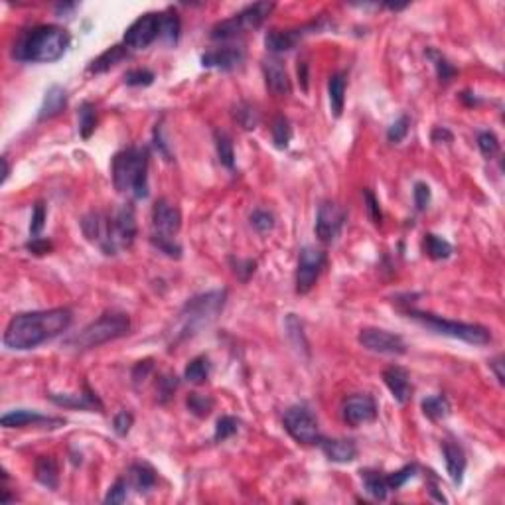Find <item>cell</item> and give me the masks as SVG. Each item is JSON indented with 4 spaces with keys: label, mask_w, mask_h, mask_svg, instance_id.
Masks as SVG:
<instances>
[{
    "label": "cell",
    "mask_w": 505,
    "mask_h": 505,
    "mask_svg": "<svg viewBox=\"0 0 505 505\" xmlns=\"http://www.w3.org/2000/svg\"><path fill=\"white\" fill-rule=\"evenodd\" d=\"M72 320H74V314L67 308L16 314L4 330L2 344L4 348L14 349V351L34 349L67 331V328L72 326Z\"/></svg>",
    "instance_id": "cell-1"
},
{
    "label": "cell",
    "mask_w": 505,
    "mask_h": 505,
    "mask_svg": "<svg viewBox=\"0 0 505 505\" xmlns=\"http://www.w3.org/2000/svg\"><path fill=\"white\" fill-rule=\"evenodd\" d=\"M72 44L69 32L54 24H40L22 30L14 44L12 57L26 64H54L62 59Z\"/></svg>",
    "instance_id": "cell-2"
},
{
    "label": "cell",
    "mask_w": 505,
    "mask_h": 505,
    "mask_svg": "<svg viewBox=\"0 0 505 505\" xmlns=\"http://www.w3.org/2000/svg\"><path fill=\"white\" fill-rule=\"evenodd\" d=\"M113 186L137 200L148 198V148L129 147L117 152L110 164Z\"/></svg>",
    "instance_id": "cell-3"
},
{
    "label": "cell",
    "mask_w": 505,
    "mask_h": 505,
    "mask_svg": "<svg viewBox=\"0 0 505 505\" xmlns=\"http://www.w3.org/2000/svg\"><path fill=\"white\" fill-rule=\"evenodd\" d=\"M225 298H227L225 290H210V293L198 294V296L190 298L178 314L174 330L170 331L174 338V344L186 340V338H192L193 334H198L202 328H208L223 312Z\"/></svg>",
    "instance_id": "cell-4"
},
{
    "label": "cell",
    "mask_w": 505,
    "mask_h": 505,
    "mask_svg": "<svg viewBox=\"0 0 505 505\" xmlns=\"http://www.w3.org/2000/svg\"><path fill=\"white\" fill-rule=\"evenodd\" d=\"M130 330V318L125 312H105L101 318L85 326L79 334L72 336L65 341L67 348L74 349H91L99 348L103 344L113 340H119L127 336Z\"/></svg>",
    "instance_id": "cell-5"
},
{
    "label": "cell",
    "mask_w": 505,
    "mask_h": 505,
    "mask_svg": "<svg viewBox=\"0 0 505 505\" xmlns=\"http://www.w3.org/2000/svg\"><path fill=\"white\" fill-rule=\"evenodd\" d=\"M409 318H413L414 322L423 324L424 328L436 331L441 336H448L454 340H462L472 346H486L492 341V331L480 326V324H468V322H456L446 320L442 316L431 312H416V310H409Z\"/></svg>",
    "instance_id": "cell-6"
},
{
    "label": "cell",
    "mask_w": 505,
    "mask_h": 505,
    "mask_svg": "<svg viewBox=\"0 0 505 505\" xmlns=\"http://www.w3.org/2000/svg\"><path fill=\"white\" fill-rule=\"evenodd\" d=\"M275 4L273 2H255L247 8H243L241 12H237L235 16L217 22L212 28V40H231V38H237L247 30H257L263 22L266 20V16L273 12Z\"/></svg>",
    "instance_id": "cell-7"
},
{
    "label": "cell",
    "mask_w": 505,
    "mask_h": 505,
    "mask_svg": "<svg viewBox=\"0 0 505 505\" xmlns=\"http://www.w3.org/2000/svg\"><path fill=\"white\" fill-rule=\"evenodd\" d=\"M283 424H285V431L296 442L318 444V441L322 438L318 419L312 413V409L306 407V404H294V407H290L285 413Z\"/></svg>",
    "instance_id": "cell-8"
},
{
    "label": "cell",
    "mask_w": 505,
    "mask_h": 505,
    "mask_svg": "<svg viewBox=\"0 0 505 505\" xmlns=\"http://www.w3.org/2000/svg\"><path fill=\"white\" fill-rule=\"evenodd\" d=\"M81 229L85 233V237L101 249L105 255H117V251L120 247L117 243V237H115L113 215L109 217L105 213L91 212L81 220Z\"/></svg>",
    "instance_id": "cell-9"
},
{
    "label": "cell",
    "mask_w": 505,
    "mask_h": 505,
    "mask_svg": "<svg viewBox=\"0 0 505 505\" xmlns=\"http://www.w3.org/2000/svg\"><path fill=\"white\" fill-rule=\"evenodd\" d=\"M326 253L316 247H302L298 255V265H296V293L308 294L316 285L318 276L322 275V268L326 266Z\"/></svg>",
    "instance_id": "cell-10"
},
{
    "label": "cell",
    "mask_w": 505,
    "mask_h": 505,
    "mask_svg": "<svg viewBox=\"0 0 505 505\" xmlns=\"http://www.w3.org/2000/svg\"><path fill=\"white\" fill-rule=\"evenodd\" d=\"M160 12H147L138 16L125 32L123 44L129 50H144L160 36Z\"/></svg>",
    "instance_id": "cell-11"
},
{
    "label": "cell",
    "mask_w": 505,
    "mask_h": 505,
    "mask_svg": "<svg viewBox=\"0 0 505 505\" xmlns=\"http://www.w3.org/2000/svg\"><path fill=\"white\" fill-rule=\"evenodd\" d=\"M346 217L348 215L341 205H338L336 202H322L318 208V215H316V227H314L316 237L326 245L334 243L340 237Z\"/></svg>",
    "instance_id": "cell-12"
},
{
    "label": "cell",
    "mask_w": 505,
    "mask_h": 505,
    "mask_svg": "<svg viewBox=\"0 0 505 505\" xmlns=\"http://www.w3.org/2000/svg\"><path fill=\"white\" fill-rule=\"evenodd\" d=\"M358 341L373 353H383V356H403L407 351V344L401 336L391 334L379 328H365L359 331Z\"/></svg>",
    "instance_id": "cell-13"
},
{
    "label": "cell",
    "mask_w": 505,
    "mask_h": 505,
    "mask_svg": "<svg viewBox=\"0 0 505 505\" xmlns=\"http://www.w3.org/2000/svg\"><path fill=\"white\" fill-rule=\"evenodd\" d=\"M341 416L349 426L373 423L377 419V403L371 395H351L341 404Z\"/></svg>",
    "instance_id": "cell-14"
},
{
    "label": "cell",
    "mask_w": 505,
    "mask_h": 505,
    "mask_svg": "<svg viewBox=\"0 0 505 505\" xmlns=\"http://www.w3.org/2000/svg\"><path fill=\"white\" fill-rule=\"evenodd\" d=\"M152 227L157 235L174 237L182 227V212L180 208L168 200H158L152 208Z\"/></svg>",
    "instance_id": "cell-15"
},
{
    "label": "cell",
    "mask_w": 505,
    "mask_h": 505,
    "mask_svg": "<svg viewBox=\"0 0 505 505\" xmlns=\"http://www.w3.org/2000/svg\"><path fill=\"white\" fill-rule=\"evenodd\" d=\"M245 62V50L241 46H223L210 50L202 55V65L208 69L233 72Z\"/></svg>",
    "instance_id": "cell-16"
},
{
    "label": "cell",
    "mask_w": 505,
    "mask_h": 505,
    "mask_svg": "<svg viewBox=\"0 0 505 505\" xmlns=\"http://www.w3.org/2000/svg\"><path fill=\"white\" fill-rule=\"evenodd\" d=\"M316 24L302 28H290V30H268L265 36V46L271 54H285L290 52L296 44L302 40L306 34H310V30H316Z\"/></svg>",
    "instance_id": "cell-17"
},
{
    "label": "cell",
    "mask_w": 505,
    "mask_h": 505,
    "mask_svg": "<svg viewBox=\"0 0 505 505\" xmlns=\"http://www.w3.org/2000/svg\"><path fill=\"white\" fill-rule=\"evenodd\" d=\"M263 74H265L266 89L275 97H288L293 93V83L288 79L285 64L276 57H268L263 62Z\"/></svg>",
    "instance_id": "cell-18"
},
{
    "label": "cell",
    "mask_w": 505,
    "mask_h": 505,
    "mask_svg": "<svg viewBox=\"0 0 505 505\" xmlns=\"http://www.w3.org/2000/svg\"><path fill=\"white\" fill-rule=\"evenodd\" d=\"M47 399L55 403L57 407H65V409H75V411H97L103 413V403L99 401V397L93 393L89 387L85 385L83 393H74V395H59V393H50Z\"/></svg>",
    "instance_id": "cell-19"
},
{
    "label": "cell",
    "mask_w": 505,
    "mask_h": 505,
    "mask_svg": "<svg viewBox=\"0 0 505 505\" xmlns=\"http://www.w3.org/2000/svg\"><path fill=\"white\" fill-rule=\"evenodd\" d=\"M113 227H115V237L119 247H130L137 237V217H135V208L130 203H125L119 212L113 215Z\"/></svg>",
    "instance_id": "cell-20"
},
{
    "label": "cell",
    "mask_w": 505,
    "mask_h": 505,
    "mask_svg": "<svg viewBox=\"0 0 505 505\" xmlns=\"http://www.w3.org/2000/svg\"><path fill=\"white\" fill-rule=\"evenodd\" d=\"M0 424L4 429H22L28 424H52V426H62L64 421L62 419H54V416H46V414L38 413V411H30V409H16L10 413L2 414Z\"/></svg>",
    "instance_id": "cell-21"
},
{
    "label": "cell",
    "mask_w": 505,
    "mask_h": 505,
    "mask_svg": "<svg viewBox=\"0 0 505 505\" xmlns=\"http://www.w3.org/2000/svg\"><path fill=\"white\" fill-rule=\"evenodd\" d=\"M383 381H385L387 389L391 391V395L399 404L409 403L411 393H413V385H411V377L409 371L399 365H391L383 371Z\"/></svg>",
    "instance_id": "cell-22"
},
{
    "label": "cell",
    "mask_w": 505,
    "mask_h": 505,
    "mask_svg": "<svg viewBox=\"0 0 505 505\" xmlns=\"http://www.w3.org/2000/svg\"><path fill=\"white\" fill-rule=\"evenodd\" d=\"M318 446L326 458L338 464H349L358 458V444L351 438H320Z\"/></svg>",
    "instance_id": "cell-23"
},
{
    "label": "cell",
    "mask_w": 505,
    "mask_h": 505,
    "mask_svg": "<svg viewBox=\"0 0 505 505\" xmlns=\"http://www.w3.org/2000/svg\"><path fill=\"white\" fill-rule=\"evenodd\" d=\"M442 454H444V462H446V472L450 476L452 484L460 486L464 482V472H466V452L460 446L458 442L444 441L442 442Z\"/></svg>",
    "instance_id": "cell-24"
},
{
    "label": "cell",
    "mask_w": 505,
    "mask_h": 505,
    "mask_svg": "<svg viewBox=\"0 0 505 505\" xmlns=\"http://www.w3.org/2000/svg\"><path fill=\"white\" fill-rule=\"evenodd\" d=\"M67 107V91L62 85H52L44 95V101L38 110V120H47L57 117Z\"/></svg>",
    "instance_id": "cell-25"
},
{
    "label": "cell",
    "mask_w": 505,
    "mask_h": 505,
    "mask_svg": "<svg viewBox=\"0 0 505 505\" xmlns=\"http://www.w3.org/2000/svg\"><path fill=\"white\" fill-rule=\"evenodd\" d=\"M127 57H129V47L125 46V44L123 46H113L109 50H105L99 57H95L89 64V67H87V72L89 74H105V72H109L110 67H115V65L120 64Z\"/></svg>",
    "instance_id": "cell-26"
},
{
    "label": "cell",
    "mask_w": 505,
    "mask_h": 505,
    "mask_svg": "<svg viewBox=\"0 0 505 505\" xmlns=\"http://www.w3.org/2000/svg\"><path fill=\"white\" fill-rule=\"evenodd\" d=\"M36 480L47 489H57L59 487V468L54 456H38L34 464Z\"/></svg>",
    "instance_id": "cell-27"
},
{
    "label": "cell",
    "mask_w": 505,
    "mask_h": 505,
    "mask_svg": "<svg viewBox=\"0 0 505 505\" xmlns=\"http://www.w3.org/2000/svg\"><path fill=\"white\" fill-rule=\"evenodd\" d=\"M129 480L138 494H148L152 487L157 486V472H154L152 466L142 464V462H137V464L130 466Z\"/></svg>",
    "instance_id": "cell-28"
},
{
    "label": "cell",
    "mask_w": 505,
    "mask_h": 505,
    "mask_svg": "<svg viewBox=\"0 0 505 505\" xmlns=\"http://www.w3.org/2000/svg\"><path fill=\"white\" fill-rule=\"evenodd\" d=\"M361 482L369 496L373 499L383 501L389 496V486H387V474H381L377 470H361Z\"/></svg>",
    "instance_id": "cell-29"
},
{
    "label": "cell",
    "mask_w": 505,
    "mask_h": 505,
    "mask_svg": "<svg viewBox=\"0 0 505 505\" xmlns=\"http://www.w3.org/2000/svg\"><path fill=\"white\" fill-rule=\"evenodd\" d=\"M346 74H334L328 81V97H330V107L334 117H341L344 105H346Z\"/></svg>",
    "instance_id": "cell-30"
},
{
    "label": "cell",
    "mask_w": 505,
    "mask_h": 505,
    "mask_svg": "<svg viewBox=\"0 0 505 505\" xmlns=\"http://www.w3.org/2000/svg\"><path fill=\"white\" fill-rule=\"evenodd\" d=\"M424 55L431 59V64L434 65V72H436V77H438V81L441 83H450L454 77H456V74H458V69L454 67V65L446 59V55L442 54V52H438L436 47H426V52H424Z\"/></svg>",
    "instance_id": "cell-31"
},
{
    "label": "cell",
    "mask_w": 505,
    "mask_h": 505,
    "mask_svg": "<svg viewBox=\"0 0 505 505\" xmlns=\"http://www.w3.org/2000/svg\"><path fill=\"white\" fill-rule=\"evenodd\" d=\"M423 414L429 419V421H432V423H436V421H442V419H446L448 414H450L452 407H450V401L446 399L444 395H434V397H426L423 401Z\"/></svg>",
    "instance_id": "cell-32"
},
{
    "label": "cell",
    "mask_w": 505,
    "mask_h": 505,
    "mask_svg": "<svg viewBox=\"0 0 505 505\" xmlns=\"http://www.w3.org/2000/svg\"><path fill=\"white\" fill-rule=\"evenodd\" d=\"M424 253L432 261H444L452 255V245L446 239H442L441 235L426 233L424 235Z\"/></svg>",
    "instance_id": "cell-33"
},
{
    "label": "cell",
    "mask_w": 505,
    "mask_h": 505,
    "mask_svg": "<svg viewBox=\"0 0 505 505\" xmlns=\"http://www.w3.org/2000/svg\"><path fill=\"white\" fill-rule=\"evenodd\" d=\"M210 377V359L205 356H200V358H193L188 365H186L184 371V379L190 381L193 385H202L208 381Z\"/></svg>",
    "instance_id": "cell-34"
},
{
    "label": "cell",
    "mask_w": 505,
    "mask_h": 505,
    "mask_svg": "<svg viewBox=\"0 0 505 505\" xmlns=\"http://www.w3.org/2000/svg\"><path fill=\"white\" fill-rule=\"evenodd\" d=\"M180 30H182V22L178 18V14L168 10L162 14L160 18V36L166 44H176L180 40Z\"/></svg>",
    "instance_id": "cell-35"
},
{
    "label": "cell",
    "mask_w": 505,
    "mask_h": 505,
    "mask_svg": "<svg viewBox=\"0 0 505 505\" xmlns=\"http://www.w3.org/2000/svg\"><path fill=\"white\" fill-rule=\"evenodd\" d=\"M77 115H79V135L87 140V138H91V135L97 129V109H95V105L85 101L79 105Z\"/></svg>",
    "instance_id": "cell-36"
},
{
    "label": "cell",
    "mask_w": 505,
    "mask_h": 505,
    "mask_svg": "<svg viewBox=\"0 0 505 505\" xmlns=\"http://www.w3.org/2000/svg\"><path fill=\"white\" fill-rule=\"evenodd\" d=\"M215 150H217V158H220L221 164L227 170H233L235 168V150H233V142L227 132H221V130L215 132Z\"/></svg>",
    "instance_id": "cell-37"
},
{
    "label": "cell",
    "mask_w": 505,
    "mask_h": 505,
    "mask_svg": "<svg viewBox=\"0 0 505 505\" xmlns=\"http://www.w3.org/2000/svg\"><path fill=\"white\" fill-rule=\"evenodd\" d=\"M186 407L188 411L198 416V419H208L212 414L215 401L210 395H202V393H190V397L186 399Z\"/></svg>",
    "instance_id": "cell-38"
},
{
    "label": "cell",
    "mask_w": 505,
    "mask_h": 505,
    "mask_svg": "<svg viewBox=\"0 0 505 505\" xmlns=\"http://www.w3.org/2000/svg\"><path fill=\"white\" fill-rule=\"evenodd\" d=\"M235 120L239 123L245 130H255L261 123V113L253 103H239L235 107Z\"/></svg>",
    "instance_id": "cell-39"
},
{
    "label": "cell",
    "mask_w": 505,
    "mask_h": 505,
    "mask_svg": "<svg viewBox=\"0 0 505 505\" xmlns=\"http://www.w3.org/2000/svg\"><path fill=\"white\" fill-rule=\"evenodd\" d=\"M290 138H293V127L286 117L278 115L275 120H273V142L278 150H286L288 144H290Z\"/></svg>",
    "instance_id": "cell-40"
},
{
    "label": "cell",
    "mask_w": 505,
    "mask_h": 505,
    "mask_svg": "<svg viewBox=\"0 0 505 505\" xmlns=\"http://www.w3.org/2000/svg\"><path fill=\"white\" fill-rule=\"evenodd\" d=\"M239 432V421L231 414H223L217 424H215V434H213V441L215 442H223L235 436Z\"/></svg>",
    "instance_id": "cell-41"
},
{
    "label": "cell",
    "mask_w": 505,
    "mask_h": 505,
    "mask_svg": "<svg viewBox=\"0 0 505 505\" xmlns=\"http://www.w3.org/2000/svg\"><path fill=\"white\" fill-rule=\"evenodd\" d=\"M285 326H286V336L290 338V341L294 344V348L308 349V344H306V338H304L302 322L298 320L294 314H288V316H286Z\"/></svg>",
    "instance_id": "cell-42"
},
{
    "label": "cell",
    "mask_w": 505,
    "mask_h": 505,
    "mask_svg": "<svg viewBox=\"0 0 505 505\" xmlns=\"http://www.w3.org/2000/svg\"><path fill=\"white\" fill-rule=\"evenodd\" d=\"M150 243H152V245H154V247H157L160 253H164L166 257H170V259L182 257V247L176 243L174 237H164V235H157V233H152Z\"/></svg>",
    "instance_id": "cell-43"
},
{
    "label": "cell",
    "mask_w": 505,
    "mask_h": 505,
    "mask_svg": "<svg viewBox=\"0 0 505 505\" xmlns=\"http://www.w3.org/2000/svg\"><path fill=\"white\" fill-rule=\"evenodd\" d=\"M416 474V464H407L401 470H397L393 474H387V486H389V492H397L413 478Z\"/></svg>",
    "instance_id": "cell-44"
},
{
    "label": "cell",
    "mask_w": 505,
    "mask_h": 505,
    "mask_svg": "<svg viewBox=\"0 0 505 505\" xmlns=\"http://www.w3.org/2000/svg\"><path fill=\"white\" fill-rule=\"evenodd\" d=\"M409 129H411V119H409V115H401V117L389 127V130H387V140L393 142V144L403 142L404 137L409 135Z\"/></svg>",
    "instance_id": "cell-45"
},
{
    "label": "cell",
    "mask_w": 505,
    "mask_h": 505,
    "mask_svg": "<svg viewBox=\"0 0 505 505\" xmlns=\"http://www.w3.org/2000/svg\"><path fill=\"white\" fill-rule=\"evenodd\" d=\"M229 263L231 266H233V273L237 275L241 283H247L249 278L255 275V271H257V261H253V259L231 257Z\"/></svg>",
    "instance_id": "cell-46"
},
{
    "label": "cell",
    "mask_w": 505,
    "mask_h": 505,
    "mask_svg": "<svg viewBox=\"0 0 505 505\" xmlns=\"http://www.w3.org/2000/svg\"><path fill=\"white\" fill-rule=\"evenodd\" d=\"M251 227L257 233H261V235L268 233L275 227V215L271 212H266V210H255V212L251 213Z\"/></svg>",
    "instance_id": "cell-47"
},
{
    "label": "cell",
    "mask_w": 505,
    "mask_h": 505,
    "mask_svg": "<svg viewBox=\"0 0 505 505\" xmlns=\"http://www.w3.org/2000/svg\"><path fill=\"white\" fill-rule=\"evenodd\" d=\"M478 148L484 157L492 160V158L497 157V152H499V140H497L494 132L484 130V132H480L478 135Z\"/></svg>",
    "instance_id": "cell-48"
},
{
    "label": "cell",
    "mask_w": 505,
    "mask_h": 505,
    "mask_svg": "<svg viewBox=\"0 0 505 505\" xmlns=\"http://www.w3.org/2000/svg\"><path fill=\"white\" fill-rule=\"evenodd\" d=\"M125 83L129 87H148L154 83V74L150 69H130L125 74Z\"/></svg>",
    "instance_id": "cell-49"
},
{
    "label": "cell",
    "mask_w": 505,
    "mask_h": 505,
    "mask_svg": "<svg viewBox=\"0 0 505 505\" xmlns=\"http://www.w3.org/2000/svg\"><path fill=\"white\" fill-rule=\"evenodd\" d=\"M44 225H46V205L42 202H38L34 205V212H32V220H30V235L32 237H40Z\"/></svg>",
    "instance_id": "cell-50"
},
{
    "label": "cell",
    "mask_w": 505,
    "mask_h": 505,
    "mask_svg": "<svg viewBox=\"0 0 505 505\" xmlns=\"http://www.w3.org/2000/svg\"><path fill=\"white\" fill-rule=\"evenodd\" d=\"M176 389H178V377L176 375H164L162 379H158V401L168 403Z\"/></svg>",
    "instance_id": "cell-51"
},
{
    "label": "cell",
    "mask_w": 505,
    "mask_h": 505,
    "mask_svg": "<svg viewBox=\"0 0 505 505\" xmlns=\"http://www.w3.org/2000/svg\"><path fill=\"white\" fill-rule=\"evenodd\" d=\"M132 424H135V416H132V413H129V411H120V413L115 414V419H113V431H115L117 436H127V434L130 432V429H132Z\"/></svg>",
    "instance_id": "cell-52"
},
{
    "label": "cell",
    "mask_w": 505,
    "mask_h": 505,
    "mask_svg": "<svg viewBox=\"0 0 505 505\" xmlns=\"http://www.w3.org/2000/svg\"><path fill=\"white\" fill-rule=\"evenodd\" d=\"M127 489H129L127 480H117L109 487V494L105 496V504H125L127 501Z\"/></svg>",
    "instance_id": "cell-53"
},
{
    "label": "cell",
    "mask_w": 505,
    "mask_h": 505,
    "mask_svg": "<svg viewBox=\"0 0 505 505\" xmlns=\"http://www.w3.org/2000/svg\"><path fill=\"white\" fill-rule=\"evenodd\" d=\"M413 198H414V205H416V210H419V212H424V210L431 205V200H432V192H431V188H429V184H424V182H416V184H414V190H413Z\"/></svg>",
    "instance_id": "cell-54"
},
{
    "label": "cell",
    "mask_w": 505,
    "mask_h": 505,
    "mask_svg": "<svg viewBox=\"0 0 505 505\" xmlns=\"http://www.w3.org/2000/svg\"><path fill=\"white\" fill-rule=\"evenodd\" d=\"M363 200H365V205H368L369 220L373 221L375 225H381L383 213H381V205H379V200L375 198V193L371 192V190H363Z\"/></svg>",
    "instance_id": "cell-55"
},
{
    "label": "cell",
    "mask_w": 505,
    "mask_h": 505,
    "mask_svg": "<svg viewBox=\"0 0 505 505\" xmlns=\"http://www.w3.org/2000/svg\"><path fill=\"white\" fill-rule=\"evenodd\" d=\"M26 249L34 255H46L52 251V241L44 239V237H32L26 243Z\"/></svg>",
    "instance_id": "cell-56"
},
{
    "label": "cell",
    "mask_w": 505,
    "mask_h": 505,
    "mask_svg": "<svg viewBox=\"0 0 505 505\" xmlns=\"http://www.w3.org/2000/svg\"><path fill=\"white\" fill-rule=\"evenodd\" d=\"M152 371V359H144V361H138L135 369H132V381L135 385H138L140 381H144Z\"/></svg>",
    "instance_id": "cell-57"
},
{
    "label": "cell",
    "mask_w": 505,
    "mask_h": 505,
    "mask_svg": "<svg viewBox=\"0 0 505 505\" xmlns=\"http://www.w3.org/2000/svg\"><path fill=\"white\" fill-rule=\"evenodd\" d=\"M452 132L444 127H436L432 130V142H452Z\"/></svg>",
    "instance_id": "cell-58"
},
{
    "label": "cell",
    "mask_w": 505,
    "mask_h": 505,
    "mask_svg": "<svg viewBox=\"0 0 505 505\" xmlns=\"http://www.w3.org/2000/svg\"><path fill=\"white\" fill-rule=\"evenodd\" d=\"M489 368L494 369V373H496L497 381H499V385H504V383H505L504 359H501V358H496V359H494V361H489Z\"/></svg>",
    "instance_id": "cell-59"
},
{
    "label": "cell",
    "mask_w": 505,
    "mask_h": 505,
    "mask_svg": "<svg viewBox=\"0 0 505 505\" xmlns=\"http://www.w3.org/2000/svg\"><path fill=\"white\" fill-rule=\"evenodd\" d=\"M298 77L302 81L304 91H308V64L306 62H300V65H298Z\"/></svg>",
    "instance_id": "cell-60"
},
{
    "label": "cell",
    "mask_w": 505,
    "mask_h": 505,
    "mask_svg": "<svg viewBox=\"0 0 505 505\" xmlns=\"http://www.w3.org/2000/svg\"><path fill=\"white\" fill-rule=\"evenodd\" d=\"M2 166H4V174H2V184H4V182L8 180V174H10V166L6 158H2Z\"/></svg>",
    "instance_id": "cell-61"
}]
</instances>
